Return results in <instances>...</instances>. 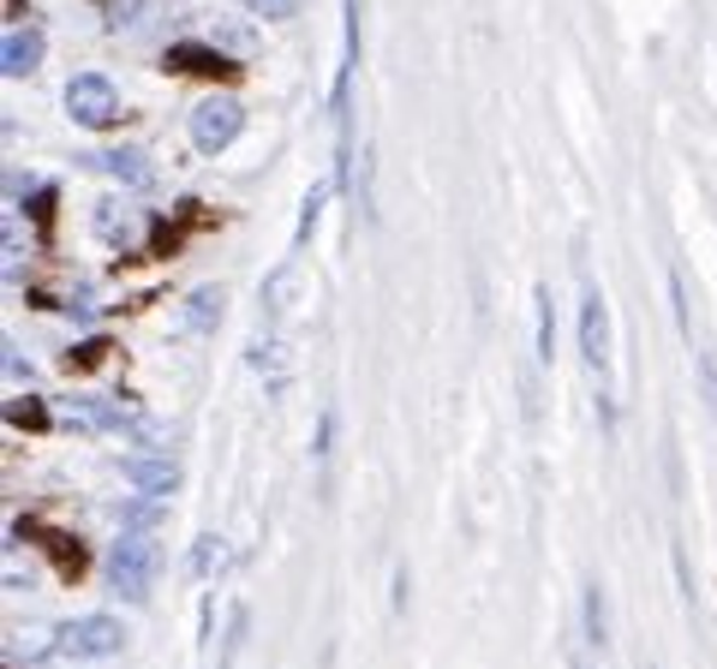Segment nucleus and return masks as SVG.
Masks as SVG:
<instances>
[{"label": "nucleus", "instance_id": "12", "mask_svg": "<svg viewBox=\"0 0 717 669\" xmlns=\"http://www.w3.org/2000/svg\"><path fill=\"white\" fill-rule=\"evenodd\" d=\"M215 317H222V288H198L192 300H186V323H192V330H210Z\"/></svg>", "mask_w": 717, "mask_h": 669}, {"label": "nucleus", "instance_id": "1", "mask_svg": "<svg viewBox=\"0 0 717 669\" xmlns=\"http://www.w3.org/2000/svg\"><path fill=\"white\" fill-rule=\"evenodd\" d=\"M156 574H162V544H156V509H144L120 532V544H114L108 586L120 592L126 604H144V598H150V586H156Z\"/></svg>", "mask_w": 717, "mask_h": 669}, {"label": "nucleus", "instance_id": "18", "mask_svg": "<svg viewBox=\"0 0 717 669\" xmlns=\"http://www.w3.org/2000/svg\"><path fill=\"white\" fill-rule=\"evenodd\" d=\"M538 330H545V335H538V353L550 359L556 347H550V293H545V288H538Z\"/></svg>", "mask_w": 717, "mask_h": 669}, {"label": "nucleus", "instance_id": "14", "mask_svg": "<svg viewBox=\"0 0 717 669\" xmlns=\"http://www.w3.org/2000/svg\"><path fill=\"white\" fill-rule=\"evenodd\" d=\"M96 228H102V240H108V245H126L131 221L120 216V203H102V210H96Z\"/></svg>", "mask_w": 717, "mask_h": 669}, {"label": "nucleus", "instance_id": "11", "mask_svg": "<svg viewBox=\"0 0 717 669\" xmlns=\"http://www.w3.org/2000/svg\"><path fill=\"white\" fill-rule=\"evenodd\" d=\"M108 174H120V180H126L131 191H144V186L156 180L150 161H144V150H108Z\"/></svg>", "mask_w": 717, "mask_h": 669}, {"label": "nucleus", "instance_id": "5", "mask_svg": "<svg viewBox=\"0 0 717 669\" xmlns=\"http://www.w3.org/2000/svg\"><path fill=\"white\" fill-rule=\"evenodd\" d=\"M162 72H173V79H210V84L240 79V66H233L222 49H203V42H173L162 54Z\"/></svg>", "mask_w": 717, "mask_h": 669}, {"label": "nucleus", "instance_id": "8", "mask_svg": "<svg viewBox=\"0 0 717 669\" xmlns=\"http://www.w3.org/2000/svg\"><path fill=\"white\" fill-rule=\"evenodd\" d=\"M126 484L138 490V496H173L180 490V467H168V460H131V472H126Z\"/></svg>", "mask_w": 717, "mask_h": 669}, {"label": "nucleus", "instance_id": "17", "mask_svg": "<svg viewBox=\"0 0 717 669\" xmlns=\"http://www.w3.org/2000/svg\"><path fill=\"white\" fill-rule=\"evenodd\" d=\"M215 42H228L233 54H252V31L245 24H215Z\"/></svg>", "mask_w": 717, "mask_h": 669}, {"label": "nucleus", "instance_id": "2", "mask_svg": "<svg viewBox=\"0 0 717 669\" xmlns=\"http://www.w3.org/2000/svg\"><path fill=\"white\" fill-rule=\"evenodd\" d=\"M66 114L78 126H91V132H114L126 121V102H120V91H114L102 72H78V79L66 84Z\"/></svg>", "mask_w": 717, "mask_h": 669}, {"label": "nucleus", "instance_id": "15", "mask_svg": "<svg viewBox=\"0 0 717 669\" xmlns=\"http://www.w3.org/2000/svg\"><path fill=\"white\" fill-rule=\"evenodd\" d=\"M245 12H257V19H294L305 0H240Z\"/></svg>", "mask_w": 717, "mask_h": 669}, {"label": "nucleus", "instance_id": "3", "mask_svg": "<svg viewBox=\"0 0 717 669\" xmlns=\"http://www.w3.org/2000/svg\"><path fill=\"white\" fill-rule=\"evenodd\" d=\"M126 646V628L114 616H78V621H61V634H54V651L61 658H114V651Z\"/></svg>", "mask_w": 717, "mask_h": 669}, {"label": "nucleus", "instance_id": "13", "mask_svg": "<svg viewBox=\"0 0 717 669\" xmlns=\"http://www.w3.org/2000/svg\"><path fill=\"white\" fill-rule=\"evenodd\" d=\"M7 425L12 430H49V407L42 400H7Z\"/></svg>", "mask_w": 717, "mask_h": 669}, {"label": "nucleus", "instance_id": "10", "mask_svg": "<svg viewBox=\"0 0 717 669\" xmlns=\"http://www.w3.org/2000/svg\"><path fill=\"white\" fill-rule=\"evenodd\" d=\"M36 61H42V36L12 24V31H7V79H24V72H36Z\"/></svg>", "mask_w": 717, "mask_h": 669}, {"label": "nucleus", "instance_id": "4", "mask_svg": "<svg viewBox=\"0 0 717 669\" xmlns=\"http://www.w3.org/2000/svg\"><path fill=\"white\" fill-rule=\"evenodd\" d=\"M240 126H245V108L233 96H210V102H198V114H192V144L203 156H222L233 138H240Z\"/></svg>", "mask_w": 717, "mask_h": 669}, {"label": "nucleus", "instance_id": "6", "mask_svg": "<svg viewBox=\"0 0 717 669\" xmlns=\"http://www.w3.org/2000/svg\"><path fill=\"white\" fill-rule=\"evenodd\" d=\"M580 353H587L592 377H610V311L598 293L580 300Z\"/></svg>", "mask_w": 717, "mask_h": 669}, {"label": "nucleus", "instance_id": "7", "mask_svg": "<svg viewBox=\"0 0 717 669\" xmlns=\"http://www.w3.org/2000/svg\"><path fill=\"white\" fill-rule=\"evenodd\" d=\"M19 532L49 550L54 568H61V579H78V574H84V544H78V539H66V532H49V526H36V520H19Z\"/></svg>", "mask_w": 717, "mask_h": 669}, {"label": "nucleus", "instance_id": "9", "mask_svg": "<svg viewBox=\"0 0 717 669\" xmlns=\"http://www.w3.org/2000/svg\"><path fill=\"white\" fill-rule=\"evenodd\" d=\"M186 568H192L198 579L228 574V568H233V544H228V539H215V532H203V539L192 544V556H186Z\"/></svg>", "mask_w": 717, "mask_h": 669}, {"label": "nucleus", "instance_id": "16", "mask_svg": "<svg viewBox=\"0 0 717 669\" xmlns=\"http://www.w3.org/2000/svg\"><path fill=\"white\" fill-rule=\"evenodd\" d=\"M102 359H108V341H84V347L66 353V370H91V365H102Z\"/></svg>", "mask_w": 717, "mask_h": 669}]
</instances>
